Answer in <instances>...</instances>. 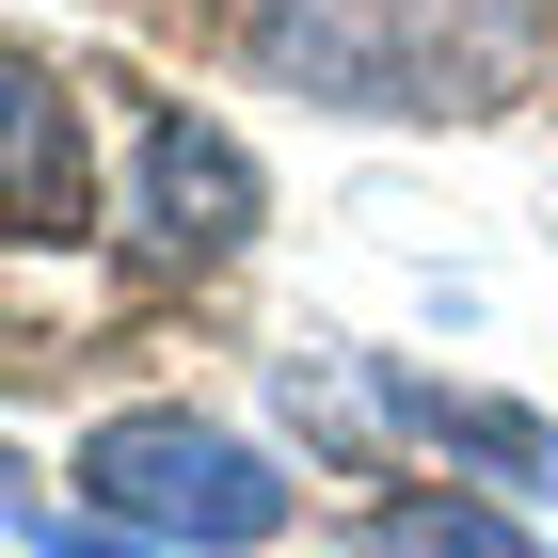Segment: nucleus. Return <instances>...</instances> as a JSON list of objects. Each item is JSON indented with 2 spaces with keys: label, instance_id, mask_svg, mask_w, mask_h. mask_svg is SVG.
Instances as JSON below:
<instances>
[{
  "label": "nucleus",
  "instance_id": "nucleus-1",
  "mask_svg": "<svg viewBox=\"0 0 558 558\" xmlns=\"http://www.w3.org/2000/svg\"><path fill=\"white\" fill-rule=\"evenodd\" d=\"M240 48L288 96L367 112V129H478V112L543 96L558 0H256Z\"/></svg>",
  "mask_w": 558,
  "mask_h": 558
},
{
  "label": "nucleus",
  "instance_id": "nucleus-2",
  "mask_svg": "<svg viewBox=\"0 0 558 558\" xmlns=\"http://www.w3.org/2000/svg\"><path fill=\"white\" fill-rule=\"evenodd\" d=\"M81 478H96V511H129L144 543H192V558H240V543L288 526V478L223 415H112L81 447Z\"/></svg>",
  "mask_w": 558,
  "mask_h": 558
},
{
  "label": "nucleus",
  "instance_id": "nucleus-3",
  "mask_svg": "<svg viewBox=\"0 0 558 558\" xmlns=\"http://www.w3.org/2000/svg\"><path fill=\"white\" fill-rule=\"evenodd\" d=\"M129 208H144L160 256H240L256 208H271V175L240 160V129H208V112L175 96V112H144V144H129Z\"/></svg>",
  "mask_w": 558,
  "mask_h": 558
},
{
  "label": "nucleus",
  "instance_id": "nucleus-4",
  "mask_svg": "<svg viewBox=\"0 0 558 558\" xmlns=\"http://www.w3.org/2000/svg\"><path fill=\"white\" fill-rule=\"evenodd\" d=\"M367 399H384L415 447H463V463H495L511 495H543V511H558V430L526 415V399H463V384H415V367H367Z\"/></svg>",
  "mask_w": 558,
  "mask_h": 558
},
{
  "label": "nucleus",
  "instance_id": "nucleus-5",
  "mask_svg": "<svg viewBox=\"0 0 558 558\" xmlns=\"http://www.w3.org/2000/svg\"><path fill=\"white\" fill-rule=\"evenodd\" d=\"M16 240H81V112H64V81H48L33 48H16Z\"/></svg>",
  "mask_w": 558,
  "mask_h": 558
},
{
  "label": "nucleus",
  "instance_id": "nucleus-6",
  "mask_svg": "<svg viewBox=\"0 0 558 558\" xmlns=\"http://www.w3.org/2000/svg\"><path fill=\"white\" fill-rule=\"evenodd\" d=\"M367 558H543L526 526H495V511H463V495H399V511H367L351 526Z\"/></svg>",
  "mask_w": 558,
  "mask_h": 558
},
{
  "label": "nucleus",
  "instance_id": "nucleus-7",
  "mask_svg": "<svg viewBox=\"0 0 558 558\" xmlns=\"http://www.w3.org/2000/svg\"><path fill=\"white\" fill-rule=\"evenodd\" d=\"M16 543L33 558H144V543H96V526H48V511H16Z\"/></svg>",
  "mask_w": 558,
  "mask_h": 558
}]
</instances>
